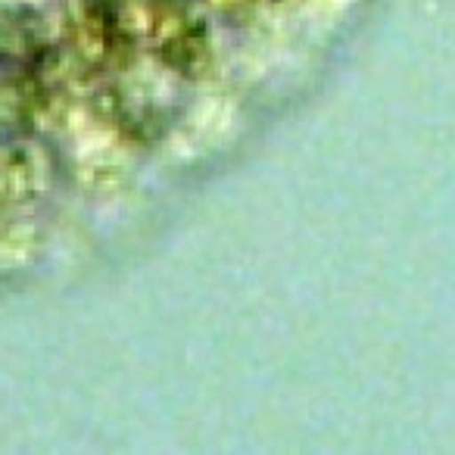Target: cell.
Wrapping results in <instances>:
<instances>
[{
	"instance_id": "5",
	"label": "cell",
	"mask_w": 455,
	"mask_h": 455,
	"mask_svg": "<svg viewBox=\"0 0 455 455\" xmlns=\"http://www.w3.org/2000/svg\"><path fill=\"white\" fill-rule=\"evenodd\" d=\"M259 4H272V7H284V4H297V0H259Z\"/></svg>"
},
{
	"instance_id": "4",
	"label": "cell",
	"mask_w": 455,
	"mask_h": 455,
	"mask_svg": "<svg viewBox=\"0 0 455 455\" xmlns=\"http://www.w3.org/2000/svg\"><path fill=\"white\" fill-rule=\"evenodd\" d=\"M78 172L91 190H109L125 181V163L113 147H94L91 153H84L78 159Z\"/></svg>"
},
{
	"instance_id": "2",
	"label": "cell",
	"mask_w": 455,
	"mask_h": 455,
	"mask_svg": "<svg viewBox=\"0 0 455 455\" xmlns=\"http://www.w3.org/2000/svg\"><path fill=\"white\" fill-rule=\"evenodd\" d=\"M41 194L38 159L22 147L0 150V206L16 209L32 203Z\"/></svg>"
},
{
	"instance_id": "1",
	"label": "cell",
	"mask_w": 455,
	"mask_h": 455,
	"mask_svg": "<svg viewBox=\"0 0 455 455\" xmlns=\"http://www.w3.org/2000/svg\"><path fill=\"white\" fill-rule=\"evenodd\" d=\"M156 60L181 78H200L212 66V38L203 20H196L181 0H156L153 28L147 38Z\"/></svg>"
},
{
	"instance_id": "3",
	"label": "cell",
	"mask_w": 455,
	"mask_h": 455,
	"mask_svg": "<svg viewBox=\"0 0 455 455\" xmlns=\"http://www.w3.org/2000/svg\"><path fill=\"white\" fill-rule=\"evenodd\" d=\"M38 228L32 221L22 219H7L0 221V262L10 268L28 262L35 253H38Z\"/></svg>"
}]
</instances>
